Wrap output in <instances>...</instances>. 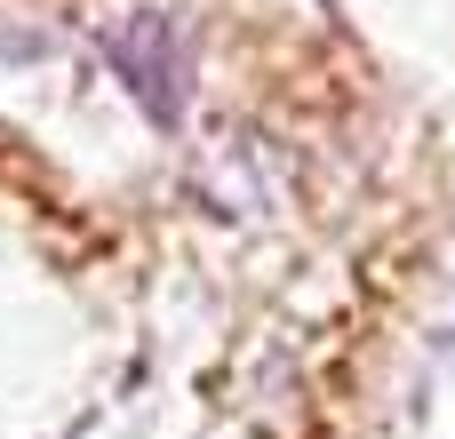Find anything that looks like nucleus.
I'll return each instance as SVG.
<instances>
[{
  "instance_id": "nucleus-1",
  "label": "nucleus",
  "mask_w": 455,
  "mask_h": 439,
  "mask_svg": "<svg viewBox=\"0 0 455 439\" xmlns=\"http://www.w3.org/2000/svg\"><path fill=\"white\" fill-rule=\"evenodd\" d=\"M112 64H120V80L136 88V104H144L160 128L184 120V96H192V40H184L176 16H128V24L112 32Z\"/></svg>"
}]
</instances>
